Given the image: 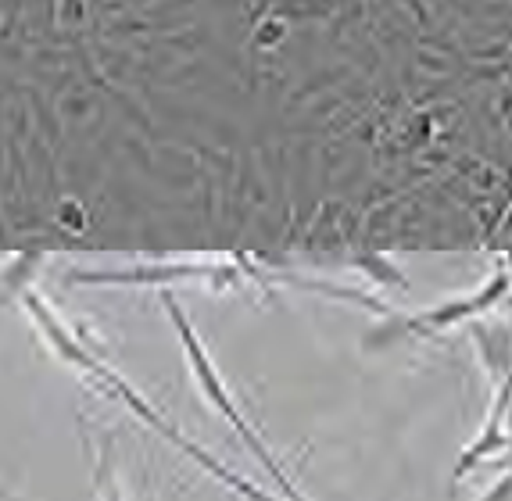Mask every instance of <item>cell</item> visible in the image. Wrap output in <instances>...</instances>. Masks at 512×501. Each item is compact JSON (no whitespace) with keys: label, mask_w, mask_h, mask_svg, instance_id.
Returning <instances> with one entry per match:
<instances>
[{"label":"cell","mask_w":512,"mask_h":501,"mask_svg":"<svg viewBox=\"0 0 512 501\" xmlns=\"http://www.w3.org/2000/svg\"><path fill=\"white\" fill-rule=\"evenodd\" d=\"M104 501H122V498H119V487H111L108 498H104Z\"/></svg>","instance_id":"8992f818"},{"label":"cell","mask_w":512,"mask_h":501,"mask_svg":"<svg viewBox=\"0 0 512 501\" xmlns=\"http://www.w3.org/2000/svg\"><path fill=\"white\" fill-rule=\"evenodd\" d=\"M480 501H512V469H505L495 480V487H487V491L480 494Z\"/></svg>","instance_id":"5b68a950"},{"label":"cell","mask_w":512,"mask_h":501,"mask_svg":"<svg viewBox=\"0 0 512 501\" xmlns=\"http://www.w3.org/2000/svg\"><path fill=\"white\" fill-rule=\"evenodd\" d=\"M94 373L101 376V380H108V383H111V391H115V394H122V401H126L129 408H137V416H144L147 423H154V426H158V430H162V434L169 437L172 444H180V448L187 451L190 459H197V462H201V466H205L208 473L215 476V480H222V484L230 487V491H237L240 498H248V501H280V498H273V494H265L262 487H255V484H251V480H244V476L230 473V469L222 466L219 459H212V455H208V451H201V448H197V444H190L187 437L180 434V430H172V426L165 423V419L158 416V412H154V408H147V401L140 398V394L133 391V387H129L126 380H119V376L111 373L108 366H101V362H94Z\"/></svg>","instance_id":"7a4b0ae2"},{"label":"cell","mask_w":512,"mask_h":501,"mask_svg":"<svg viewBox=\"0 0 512 501\" xmlns=\"http://www.w3.org/2000/svg\"><path fill=\"white\" fill-rule=\"evenodd\" d=\"M473 340H477L480 362H484V369L491 373V380L502 383L505 376L512 373V330H505V326H491V330L477 326Z\"/></svg>","instance_id":"277c9868"},{"label":"cell","mask_w":512,"mask_h":501,"mask_svg":"<svg viewBox=\"0 0 512 501\" xmlns=\"http://www.w3.org/2000/svg\"><path fill=\"white\" fill-rule=\"evenodd\" d=\"M165 308H169V315H172V326H176V333H180V340H183V348H187V362H190V369H194V380H197V391L205 394V401L208 405L219 412L226 423L233 426V434L240 437V441L248 444L251 448V455H255L258 462H262V469L269 476L276 480V487H280L283 494H287V501H305L298 494V487L283 476V469H280V462H276V455L269 448H265V441L255 434V426L244 419V412L237 408V401H233V394H230V387L222 383V376H219V369L212 366V358L205 355V348H201V340H197V333H194V326H190V319L183 315V308L176 305L172 298H165Z\"/></svg>","instance_id":"6da1fadb"},{"label":"cell","mask_w":512,"mask_h":501,"mask_svg":"<svg viewBox=\"0 0 512 501\" xmlns=\"http://www.w3.org/2000/svg\"><path fill=\"white\" fill-rule=\"evenodd\" d=\"M509 405H512V373L505 376L502 383H498L495 405H491V416H487L484 426H480V434L473 437V441L466 444V451H462L459 459H455V469H452L455 480L470 476L473 469L480 466V462H487L491 455H498V451L512 444L509 434H505V416H509Z\"/></svg>","instance_id":"3957f363"}]
</instances>
